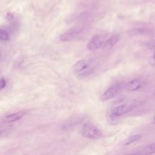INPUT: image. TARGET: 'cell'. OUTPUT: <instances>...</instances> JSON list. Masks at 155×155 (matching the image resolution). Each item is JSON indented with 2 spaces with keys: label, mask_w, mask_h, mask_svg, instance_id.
<instances>
[{
  "label": "cell",
  "mask_w": 155,
  "mask_h": 155,
  "mask_svg": "<svg viewBox=\"0 0 155 155\" xmlns=\"http://www.w3.org/2000/svg\"><path fill=\"white\" fill-rule=\"evenodd\" d=\"M150 63L152 65H155V52L150 57Z\"/></svg>",
  "instance_id": "16"
},
{
  "label": "cell",
  "mask_w": 155,
  "mask_h": 155,
  "mask_svg": "<svg viewBox=\"0 0 155 155\" xmlns=\"http://www.w3.org/2000/svg\"><path fill=\"white\" fill-rule=\"evenodd\" d=\"M148 45L151 48H155V41H151L148 44Z\"/></svg>",
  "instance_id": "17"
},
{
  "label": "cell",
  "mask_w": 155,
  "mask_h": 155,
  "mask_svg": "<svg viewBox=\"0 0 155 155\" xmlns=\"http://www.w3.org/2000/svg\"><path fill=\"white\" fill-rule=\"evenodd\" d=\"M7 18H8V19H10L13 18V16H12V15L10 13H8L7 15Z\"/></svg>",
  "instance_id": "18"
},
{
  "label": "cell",
  "mask_w": 155,
  "mask_h": 155,
  "mask_svg": "<svg viewBox=\"0 0 155 155\" xmlns=\"http://www.w3.org/2000/svg\"><path fill=\"white\" fill-rule=\"evenodd\" d=\"M81 134L83 137L92 140H97L102 136V132L99 129L90 124H85L82 126Z\"/></svg>",
  "instance_id": "1"
},
{
  "label": "cell",
  "mask_w": 155,
  "mask_h": 155,
  "mask_svg": "<svg viewBox=\"0 0 155 155\" xmlns=\"http://www.w3.org/2000/svg\"><path fill=\"white\" fill-rule=\"evenodd\" d=\"M142 137V135L140 134H136L133 136H131L128 137L124 142V145H129L131 143L135 142L136 141L139 140Z\"/></svg>",
  "instance_id": "11"
},
{
  "label": "cell",
  "mask_w": 155,
  "mask_h": 155,
  "mask_svg": "<svg viewBox=\"0 0 155 155\" xmlns=\"http://www.w3.org/2000/svg\"><path fill=\"white\" fill-rule=\"evenodd\" d=\"M143 86V83L140 80L134 79L127 82L125 85L127 91H134L140 89Z\"/></svg>",
  "instance_id": "6"
},
{
  "label": "cell",
  "mask_w": 155,
  "mask_h": 155,
  "mask_svg": "<svg viewBox=\"0 0 155 155\" xmlns=\"http://www.w3.org/2000/svg\"><path fill=\"white\" fill-rule=\"evenodd\" d=\"M2 131L0 130V136L2 135Z\"/></svg>",
  "instance_id": "20"
},
{
  "label": "cell",
  "mask_w": 155,
  "mask_h": 155,
  "mask_svg": "<svg viewBox=\"0 0 155 155\" xmlns=\"http://www.w3.org/2000/svg\"><path fill=\"white\" fill-rule=\"evenodd\" d=\"M83 30L84 27L82 26L72 27L60 36V40L62 41H70L81 34Z\"/></svg>",
  "instance_id": "2"
},
{
  "label": "cell",
  "mask_w": 155,
  "mask_h": 155,
  "mask_svg": "<svg viewBox=\"0 0 155 155\" xmlns=\"http://www.w3.org/2000/svg\"><path fill=\"white\" fill-rule=\"evenodd\" d=\"M145 30L143 28H133L128 31V33L130 36H137L142 34L144 32Z\"/></svg>",
  "instance_id": "13"
},
{
  "label": "cell",
  "mask_w": 155,
  "mask_h": 155,
  "mask_svg": "<svg viewBox=\"0 0 155 155\" xmlns=\"http://www.w3.org/2000/svg\"><path fill=\"white\" fill-rule=\"evenodd\" d=\"M103 43H104V41L101 36L96 35L93 36V38L91 39V41L87 44V47L88 50L93 51L102 47Z\"/></svg>",
  "instance_id": "5"
},
{
  "label": "cell",
  "mask_w": 155,
  "mask_h": 155,
  "mask_svg": "<svg viewBox=\"0 0 155 155\" xmlns=\"http://www.w3.org/2000/svg\"><path fill=\"white\" fill-rule=\"evenodd\" d=\"M133 108L134 106L133 105L128 104L118 105L112 109L110 114V117L112 120H114L116 117L131 111Z\"/></svg>",
  "instance_id": "3"
},
{
  "label": "cell",
  "mask_w": 155,
  "mask_h": 155,
  "mask_svg": "<svg viewBox=\"0 0 155 155\" xmlns=\"http://www.w3.org/2000/svg\"><path fill=\"white\" fill-rule=\"evenodd\" d=\"M152 122H153V124H155V116L153 117V120H152Z\"/></svg>",
  "instance_id": "19"
},
{
  "label": "cell",
  "mask_w": 155,
  "mask_h": 155,
  "mask_svg": "<svg viewBox=\"0 0 155 155\" xmlns=\"http://www.w3.org/2000/svg\"><path fill=\"white\" fill-rule=\"evenodd\" d=\"M9 38V35L8 33V32L2 28L0 29V39L1 41H7Z\"/></svg>",
  "instance_id": "14"
},
{
  "label": "cell",
  "mask_w": 155,
  "mask_h": 155,
  "mask_svg": "<svg viewBox=\"0 0 155 155\" xmlns=\"http://www.w3.org/2000/svg\"><path fill=\"white\" fill-rule=\"evenodd\" d=\"M6 85V81L4 78L1 79L0 80V91L2 90V89H4L5 88Z\"/></svg>",
  "instance_id": "15"
},
{
  "label": "cell",
  "mask_w": 155,
  "mask_h": 155,
  "mask_svg": "<svg viewBox=\"0 0 155 155\" xmlns=\"http://www.w3.org/2000/svg\"><path fill=\"white\" fill-rule=\"evenodd\" d=\"M122 87L119 84H116L111 85L108 87L107 90L102 94L101 99L102 101H106L112 99L116 96L121 90Z\"/></svg>",
  "instance_id": "4"
},
{
  "label": "cell",
  "mask_w": 155,
  "mask_h": 155,
  "mask_svg": "<svg viewBox=\"0 0 155 155\" xmlns=\"http://www.w3.org/2000/svg\"><path fill=\"white\" fill-rule=\"evenodd\" d=\"M155 153V142L148 145L143 150L142 154L143 155H151Z\"/></svg>",
  "instance_id": "12"
},
{
  "label": "cell",
  "mask_w": 155,
  "mask_h": 155,
  "mask_svg": "<svg viewBox=\"0 0 155 155\" xmlns=\"http://www.w3.org/2000/svg\"><path fill=\"white\" fill-rule=\"evenodd\" d=\"M90 65V62L88 61L82 59L78 61L73 67V72L75 74L79 73L86 70Z\"/></svg>",
  "instance_id": "7"
},
{
  "label": "cell",
  "mask_w": 155,
  "mask_h": 155,
  "mask_svg": "<svg viewBox=\"0 0 155 155\" xmlns=\"http://www.w3.org/2000/svg\"><path fill=\"white\" fill-rule=\"evenodd\" d=\"M119 37L117 35L112 36L111 38L106 40L102 44V47L104 49H108L113 47L119 41Z\"/></svg>",
  "instance_id": "10"
},
{
  "label": "cell",
  "mask_w": 155,
  "mask_h": 155,
  "mask_svg": "<svg viewBox=\"0 0 155 155\" xmlns=\"http://www.w3.org/2000/svg\"><path fill=\"white\" fill-rule=\"evenodd\" d=\"M83 120L81 117H73L70 119L69 120L65 121L63 124H62V129L67 130L70 129L71 127H74L75 125L78 124V123L81 122Z\"/></svg>",
  "instance_id": "9"
},
{
  "label": "cell",
  "mask_w": 155,
  "mask_h": 155,
  "mask_svg": "<svg viewBox=\"0 0 155 155\" xmlns=\"http://www.w3.org/2000/svg\"><path fill=\"white\" fill-rule=\"evenodd\" d=\"M25 115V113L23 111H18L16 113H14L12 114H8L5 116L3 120L4 122L6 123H12L16 121H18L20 120L21 118L23 117V116Z\"/></svg>",
  "instance_id": "8"
}]
</instances>
